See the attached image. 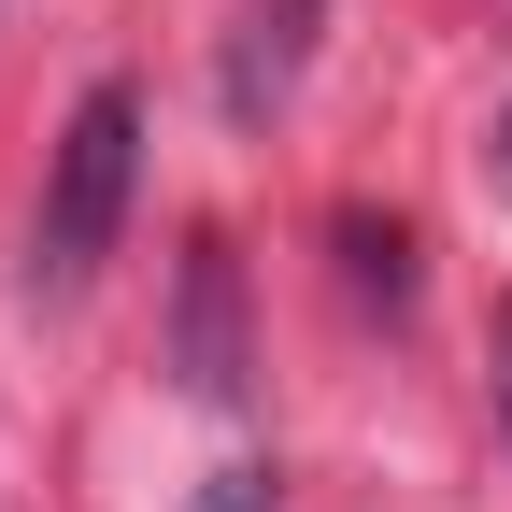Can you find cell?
<instances>
[{
	"label": "cell",
	"mask_w": 512,
	"mask_h": 512,
	"mask_svg": "<svg viewBox=\"0 0 512 512\" xmlns=\"http://www.w3.org/2000/svg\"><path fill=\"white\" fill-rule=\"evenodd\" d=\"M313 29H328V0H242V29H228V72H214V100H228L242 128H271V114L299 100V72H313Z\"/></svg>",
	"instance_id": "3"
},
{
	"label": "cell",
	"mask_w": 512,
	"mask_h": 512,
	"mask_svg": "<svg viewBox=\"0 0 512 512\" xmlns=\"http://www.w3.org/2000/svg\"><path fill=\"white\" fill-rule=\"evenodd\" d=\"M128 171H143V100L86 86L72 128H57V171H43V228H29V299H86L100 256L128 228Z\"/></svg>",
	"instance_id": "1"
},
{
	"label": "cell",
	"mask_w": 512,
	"mask_h": 512,
	"mask_svg": "<svg viewBox=\"0 0 512 512\" xmlns=\"http://www.w3.org/2000/svg\"><path fill=\"white\" fill-rule=\"evenodd\" d=\"M185 512H285V498H271V470H214L200 498H185Z\"/></svg>",
	"instance_id": "6"
},
{
	"label": "cell",
	"mask_w": 512,
	"mask_h": 512,
	"mask_svg": "<svg viewBox=\"0 0 512 512\" xmlns=\"http://www.w3.org/2000/svg\"><path fill=\"white\" fill-rule=\"evenodd\" d=\"M484 171H498V200H512V114H498V143H484Z\"/></svg>",
	"instance_id": "7"
},
{
	"label": "cell",
	"mask_w": 512,
	"mask_h": 512,
	"mask_svg": "<svg viewBox=\"0 0 512 512\" xmlns=\"http://www.w3.org/2000/svg\"><path fill=\"white\" fill-rule=\"evenodd\" d=\"M328 242H342V285H356V299H384V313L413 299V228H399V214H342Z\"/></svg>",
	"instance_id": "4"
},
{
	"label": "cell",
	"mask_w": 512,
	"mask_h": 512,
	"mask_svg": "<svg viewBox=\"0 0 512 512\" xmlns=\"http://www.w3.org/2000/svg\"><path fill=\"white\" fill-rule=\"evenodd\" d=\"M171 370H185V399H242L256 384V342H242V256L228 228H185V285H171Z\"/></svg>",
	"instance_id": "2"
},
{
	"label": "cell",
	"mask_w": 512,
	"mask_h": 512,
	"mask_svg": "<svg viewBox=\"0 0 512 512\" xmlns=\"http://www.w3.org/2000/svg\"><path fill=\"white\" fill-rule=\"evenodd\" d=\"M484 413H498V441H512V299L484 313Z\"/></svg>",
	"instance_id": "5"
}]
</instances>
